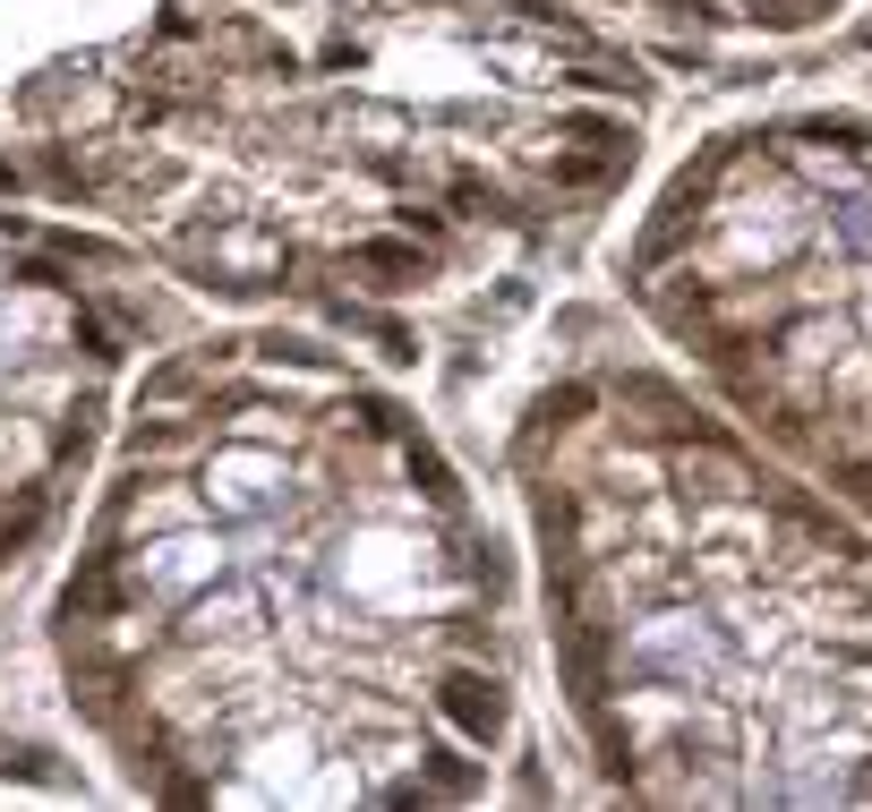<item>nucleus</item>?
Wrapping results in <instances>:
<instances>
[{
  "label": "nucleus",
  "mask_w": 872,
  "mask_h": 812,
  "mask_svg": "<svg viewBox=\"0 0 872 812\" xmlns=\"http://www.w3.org/2000/svg\"><path fill=\"white\" fill-rule=\"evenodd\" d=\"M633 299L872 521V120L805 112L693 155L633 240Z\"/></svg>",
  "instance_id": "f03ea898"
},
{
  "label": "nucleus",
  "mask_w": 872,
  "mask_h": 812,
  "mask_svg": "<svg viewBox=\"0 0 872 812\" xmlns=\"http://www.w3.org/2000/svg\"><path fill=\"white\" fill-rule=\"evenodd\" d=\"M548 642L599 770L676 804H872V548L659 377L522 428Z\"/></svg>",
  "instance_id": "f257e3e1"
}]
</instances>
